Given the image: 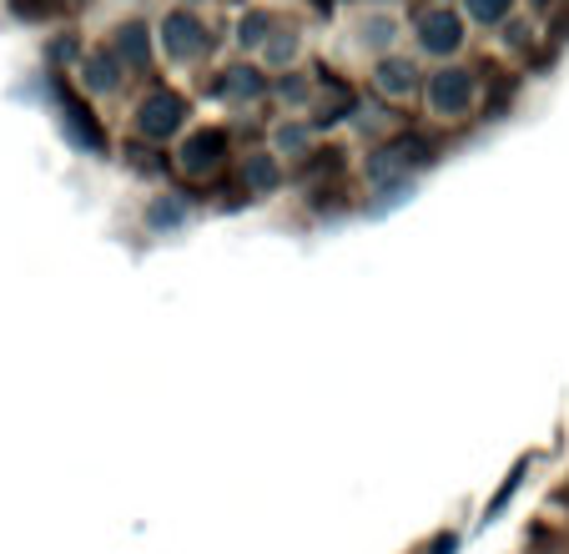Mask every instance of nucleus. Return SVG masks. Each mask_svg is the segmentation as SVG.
<instances>
[{"label":"nucleus","mask_w":569,"mask_h":554,"mask_svg":"<svg viewBox=\"0 0 569 554\" xmlns=\"http://www.w3.org/2000/svg\"><path fill=\"white\" fill-rule=\"evenodd\" d=\"M398 41H403V21H398L393 6H368L353 21V51L378 61V56H393Z\"/></svg>","instance_id":"f257e3e1"},{"label":"nucleus","mask_w":569,"mask_h":554,"mask_svg":"<svg viewBox=\"0 0 569 554\" xmlns=\"http://www.w3.org/2000/svg\"><path fill=\"white\" fill-rule=\"evenodd\" d=\"M473 107V76L463 66H443L439 76H429V111L443 121L463 117Z\"/></svg>","instance_id":"f03ea898"},{"label":"nucleus","mask_w":569,"mask_h":554,"mask_svg":"<svg viewBox=\"0 0 569 554\" xmlns=\"http://www.w3.org/2000/svg\"><path fill=\"white\" fill-rule=\"evenodd\" d=\"M413 31H419L423 56H453L463 46V16H453L449 6H429V11L413 21Z\"/></svg>","instance_id":"7ed1b4c3"},{"label":"nucleus","mask_w":569,"mask_h":554,"mask_svg":"<svg viewBox=\"0 0 569 554\" xmlns=\"http://www.w3.org/2000/svg\"><path fill=\"white\" fill-rule=\"evenodd\" d=\"M368 81H373V91L383 101H393V107H403V101L419 97V66H413L409 56H398V51L393 56H378Z\"/></svg>","instance_id":"20e7f679"},{"label":"nucleus","mask_w":569,"mask_h":554,"mask_svg":"<svg viewBox=\"0 0 569 554\" xmlns=\"http://www.w3.org/2000/svg\"><path fill=\"white\" fill-rule=\"evenodd\" d=\"M182 121H187V107L177 97H167V91H157V97H147L137 107V131H141V137H151V141L177 137V131H182Z\"/></svg>","instance_id":"39448f33"},{"label":"nucleus","mask_w":569,"mask_h":554,"mask_svg":"<svg viewBox=\"0 0 569 554\" xmlns=\"http://www.w3.org/2000/svg\"><path fill=\"white\" fill-rule=\"evenodd\" d=\"M81 86H87L91 97H111V91L121 86L117 51H87V61H81Z\"/></svg>","instance_id":"423d86ee"},{"label":"nucleus","mask_w":569,"mask_h":554,"mask_svg":"<svg viewBox=\"0 0 569 554\" xmlns=\"http://www.w3.org/2000/svg\"><path fill=\"white\" fill-rule=\"evenodd\" d=\"M312 151V127L302 117H288V121H278L272 127V157H308Z\"/></svg>","instance_id":"0eeeda50"},{"label":"nucleus","mask_w":569,"mask_h":554,"mask_svg":"<svg viewBox=\"0 0 569 554\" xmlns=\"http://www.w3.org/2000/svg\"><path fill=\"white\" fill-rule=\"evenodd\" d=\"M192 36H197V21H192V16H182V11H177L172 21H161V51H167V56H177V61H187V56L197 51V41H192Z\"/></svg>","instance_id":"6e6552de"},{"label":"nucleus","mask_w":569,"mask_h":554,"mask_svg":"<svg viewBox=\"0 0 569 554\" xmlns=\"http://www.w3.org/2000/svg\"><path fill=\"white\" fill-rule=\"evenodd\" d=\"M258 56L272 66V71H282V66H298V56H302V31H282V26H278V31L262 41Z\"/></svg>","instance_id":"1a4fd4ad"},{"label":"nucleus","mask_w":569,"mask_h":554,"mask_svg":"<svg viewBox=\"0 0 569 554\" xmlns=\"http://www.w3.org/2000/svg\"><path fill=\"white\" fill-rule=\"evenodd\" d=\"M217 157H222V141H217V137H192V141L182 147V167L192 171V177L212 171V167H217Z\"/></svg>","instance_id":"9d476101"},{"label":"nucleus","mask_w":569,"mask_h":554,"mask_svg":"<svg viewBox=\"0 0 569 554\" xmlns=\"http://www.w3.org/2000/svg\"><path fill=\"white\" fill-rule=\"evenodd\" d=\"M147 227L151 233H177V227H187V207L177 202V197H157V202L147 207Z\"/></svg>","instance_id":"9b49d317"},{"label":"nucleus","mask_w":569,"mask_h":554,"mask_svg":"<svg viewBox=\"0 0 569 554\" xmlns=\"http://www.w3.org/2000/svg\"><path fill=\"white\" fill-rule=\"evenodd\" d=\"M272 31H278V16L252 11V16H242V26H237V41L252 46V51H262V41H268Z\"/></svg>","instance_id":"f8f14e48"},{"label":"nucleus","mask_w":569,"mask_h":554,"mask_svg":"<svg viewBox=\"0 0 569 554\" xmlns=\"http://www.w3.org/2000/svg\"><path fill=\"white\" fill-rule=\"evenodd\" d=\"M463 11H469L473 26H499V21H509L515 0H463Z\"/></svg>","instance_id":"ddd939ff"},{"label":"nucleus","mask_w":569,"mask_h":554,"mask_svg":"<svg viewBox=\"0 0 569 554\" xmlns=\"http://www.w3.org/2000/svg\"><path fill=\"white\" fill-rule=\"evenodd\" d=\"M242 177H248L252 192H272V187H278V157H252L248 167H242Z\"/></svg>","instance_id":"4468645a"},{"label":"nucleus","mask_w":569,"mask_h":554,"mask_svg":"<svg viewBox=\"0 0 569 554\" xmlns=\"http://www.w3.org/2000/svg\"><path fill=\"white\" fill-rule=\"evenodd\" d=\"M278 97L282 101H288V97L292 101H308V86H302V81H278Z\"/></svg>","instance_id":"2eb2a0df"}]
</instances>
